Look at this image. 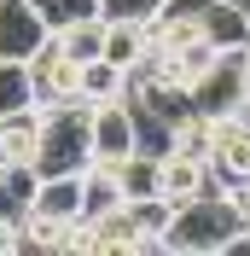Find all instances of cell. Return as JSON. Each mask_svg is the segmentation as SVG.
I'll return each mask as SVG.
<instances>
[{"mask_svg": "<svg viewBox=\"0 0 250 256\" xmlns=\"http://www.w3.org/2000/svg\"><path fill=\"white\" fill-rule=\"evenodd\" d=\"M35 12H41V24L47 30H64V24H76V18L99 12V0H30Z\"/></svg>", "mask_w": 250, "mask_h": 256, "instance_id": "obj_15", "label": "cell"}, {"mask_svg": "<svg viewBox=\"0 0 250 256\" xmlns=\"http://www.w3.org/2000/svg\"><path fill=\"white\" fill-rule=\"evenodd\" d=\"M238 6H250V0H238Z\"/></svg>", "mask_w": 250, "mask_h": 256, "instance_id": "obj_19", "label": "cell"}, {"mask_svg": "<svg viewBox=\"0 0 250 256\" xmlns=\"http://www.w3.org/2000/svg\"><path fill=\"white\" fill-rule=\"evenodd\" d=\"M0 216H24V210L12 204V192H6V169H0Z\"/></svg>", "mask_w": 250, "mask_h": 256, "instance_id": "obj_18", "label": "cell"}, {"mask_svg": "<svg viewBox=\"0 0 250 256\" xmlns=\"http://www.w3.org/2000/svg\"><path fill=\"white\" fill-rule=\"evenodd\" d=\"M99 58L116 64V70H134V64L146 58V24H134V18H105V47H99Z\"/></svg>", "mask_w": 250, "mask_h": 256, "instance_id": "obj_10", "label": "cell"}, {"mask_svg": "<svg viewBox=\"0 0 250 256\" xmlns=\"http://www.w3.org/2000/svg\"><path fill=\"white\" fill-rule=\"evenodd\" d=\"M47 24H41V12H35L30 0H0V58H24L30 64V52L47 41Z\"/></svg>", "mask_w": 250, "mask_h": 256, "instance_id": "obj_7", "label": "cell"}, {"mask_svg": "<svg viewBox=\"0 0 250 256\" xmlns=\"http://www.w3.org/2000/svg\"><path fill=\"white\" fill-rule=\"evenodd\" d=\"M35 140H41V105H24V111L0 116V163L6 169H18V163L35 169Z\"/></svg>", "mask_w": 250, "mask_h": 256, "instance_id": "obj_8", "label": "cell"}, {"mask_svg": "<svg viewBox=\"0 0 250 256\" xmlns=\"http://www.w3.org/2000/svg\"><path fill=\"white\" fill-rule=\"evenodd\" d=\"M116 186H122V198H152L157 192V158H146V152L122 158L116 163Z\"/></svg>", "mask_w": 250, "mask_h": 256, "instance_id": "obj_14", "label": "cell"}, {"mask_svg": "<svg viewBox=\"0 0 250 256\" xmlns=\"http://www.w3.org/2000/svg\"><path fill=\"white\" fill-rule=\"evenodd\" d=\"M146 30L192 35V41H210L221 52H238V47H250V6H238V0H163Z\"/></svg>", "mask_w": 250, "mask_h": 256, "instance_id": "obj_2", "label": "cell"}, {"mask_svg": "<svg viewBox=\"0 0 250 256\" xmlns=\"http://www.w3.org/2000/svg\"><path fill=\"white\" fill-rule=\"evenodd\" d=\"M122 88H128V70H116V64H105V58H82L76 64V99H82V105L116 99Z\"/></svg>", "mask_w": 250, "mask_h": 256, "instance_id": "obj_11", "label": "cell"}, {"mask_svg": "<svg viewBox=\"0 0 250 256\" xmlns=\"http://www.w3.org/2000/svg\"><path fill=\"white\" fill-rule=\"evenodd\" d=\"M134 152H140V116H134L128 94L88 105V163H105V169H116V163L134 158Z\"/></svg>", "mask_w": 250, "mask_h": 256, "instance_id": "obj_4", "label": "cell"}, {"mask_svg": "<svg viewBox=\"0 0 250 256\" xmlns=\"http://www.w3.org/2000/svg\"><path fill=\"white\" fill-rule=\"evenodd\" d=\"M30 216L82 222V169H76V175H41L35 192H30Z\"/></svg>", "mask_w": 250, "mask_h": 256, "instance_id": "obj_9", "label": "cell"}, {"mask_svg": "<svg viewBox=\"0 0 250 256\" xmlns=\"http://www.w3.org/2000/svg\"><path fill=\"white\" fill-rule=\"evenodd\" d=\"M157 250L169 256H227V250H250V216L238 210V198L227 186H210L186 204H169V222L157 233Z\"/></svg>", "mask_w": 250, "mask_h": 256, "instance_id": "obj_1", "label": "cell"}, {"mask_svg": "<svg viewBox=\"0 0 250 256\" xmlns=\"http://www.w3.org/2000/svg\"><path fill=\"white\" fill-rule=\"evenodd\" d=\"M52 41H58V52L64 58H99V47H105V18L99 12H88V18H76V24H64V30H52Z\"/></svg>", "mask_w": 250, "mask_h": 256, "instance_id": "obj_12", "label": "cell"}, {"mask_svg": "<svg viewBox=\"0 0 250 256\" xmlns=\"http://www.w3.org/2000/svg\"><path fill=\"white\" fill-rule=\"evenodd\" d=\"M24 105H35V76L24 58H0V116L6 111H24Z\"/></svg>", "mask_w": 250, "mask_h": 256, "instance_id": "obj_13", "label": "cell"}, {"mask_svg": "<svg viewBox=\"0 0 250 256\" xmlns=\"http://www.w3.org/2000/svg\"><path fill=\"white\" fill-rule=\"evenodd\" d=\"M210 175L227 192L250 180V111L210 116Z\"/></svg>", "mask_w": 250, "mask_h": 256, "instance_id": "obj_5", "label": "cell"}, {"mask_svg": "<svg viewBox=\"0 0 250 256\" xmlns=\"http://www.w3.org/2000/svg\"><path fill=\"white\" fill-rule=\"evenodd\" d=\"M210 186H216V175H210L204 158H186V152H163L157 158V198L163 204H186V198H198Z\"/></svg>", "mask_w": 250, "mask_h": 256, "instance_id": "obj_6", "label": "cell"}, {"mask_svg": "<svg viewBox=\"0 0 250 256\" xmlns=\"http://www.w3.org/2000/svg\"><path fill=\"white\" fill-rule=\"evenodd\" d=\"M163 0H99V18H134V24H152Z\"/></svg>", "mask_w": 250, "mask_h": 256, "instance_id": "obj_16", "label": "cell"}, {"mask_svg": "<svg viewBox=\"0 0 250 256\" xmlns=\"http://www.w3.org/2000/svg\"><path fill=\"white\" fill-rule=\"evenodd\" d=\"M186 105H192V116H233V111H250V47L216 52V64L186 88Z\"/></svg>", "mask_w": 250, "mask_h": 256, "instance_id": "obj_3", "label": "cell"}, {"mask_svg": "<svg viewBox=\"0 0 250 256\" xmlns=\"http://www.w3.org/2000/svg\"><path fill=\"white\" fill-rule=\"evenodd\" d=\"M18 244V216H0V256H12Z\"/></svg>", "mask_w": 250, "mask_h": 256, "instance_id": "obj_17", "label": "cell"}]
</instances>
